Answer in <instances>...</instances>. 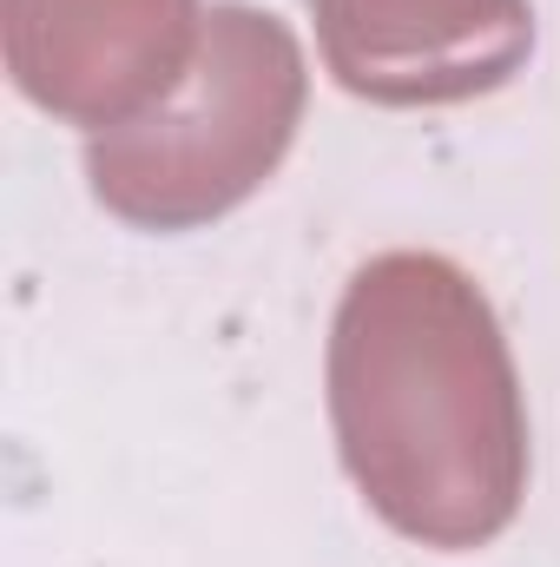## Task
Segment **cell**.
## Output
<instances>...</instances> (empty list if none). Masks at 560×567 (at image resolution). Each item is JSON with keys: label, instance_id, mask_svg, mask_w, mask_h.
Instances as JSON below:
<instances>
[{"label": "cell", "instance_id": "cell-1", "mask_svg": "<svg viewBox=\"0 0 560 567\" xmlns=\"http://www.w3.org/2000/svg\"><path fill=\"white\" fill-rule=\"evenodd\" d=\"M330 423L363 502L422 548L495 542L528 488L508 337L435 251L363 265L330 330Z\"/></svg>", "mask_w": 560, "mask_h": 567}, {"label": "cell", "instance_id": "cell-2", "mask_svg": "<svg viewBox=\"0 0 560 567\" xmlns=\"http://www.w3.org/2000/svg\"><path fill=\"white\" fill-rule=\"evenodd\" d=\"M303 120V60L271 13L211 7L198 60L185 80L126 126H106L86 145L100 205L133 225H205L251 198Z\"/></svg>", "mask_w": 560, "mask_h": 567}, {"label": "cell", "instance_id": "cell-3", "mask_svg": "<svg viewBox=\"0 0 560 567\" xmlns=\"http://www.w3.org/2000/svg\"><path fill=\"white\" fill-rule=\"evenodd\" d=\"M317 40L343 93L376 106H455L521 73L528 0H317Z\"/></svg>", "mask_w": 560, "mask_h": 567}, {"label": "cell", "instance_id": "cell-4", "mask_svg": "<svg viewBox=\"0 0 560 567\" xmlns=\"http://www.w3.org/2000/svg\"><path fill=\"white\" fill-rule=\"evenodd\" d=\"M191 0H7V66L80 126H126L185 80Z\"/></svg>", "mask_w": 560, "mask_h": 567}]
</instances>
